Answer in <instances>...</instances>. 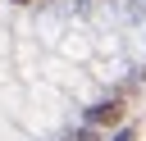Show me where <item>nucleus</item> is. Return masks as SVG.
<instances>
[{"label":"nucleus","mask_w":146,"mask_h":141,"mask_svg":"<svg viewBox=\"0 0 146 141\" xmlns=\"http://www.w3.org/2000/svg\"><path fill=\"white\" fill-rule=\"evenodd\" d=\"M119 114H123V109L110 100V105H96V109H91V123H119Z\"/></svg>","instance_id":"1"},{"label":"nucleus","mask_w":146,"mask_h":141,"mask_svg":"<svg viewBox=\"0 0 146 141\" xmlns=\"http://www.w3.org/2000/svg\"><path fill=\"white\" fill-rule=\"evenodd\" d=\"M18 5H23V0H18Z\"/></svg>","instance_id":"2"}]
</instances>
